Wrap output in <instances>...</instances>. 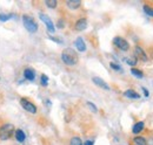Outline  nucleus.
<instances>
[{"label": "nucleus", "instance_id": "12", "mask_svg": "<svg viewBox=\"0 0 153 145\" xmlns=\"http://www.w3.org/2000/svg\"><path fill=\"white\" fill-rule=\"evenodd\" d=\"M24 77L26 80H28V81H33L36 78V72L33 69H31V68H26L24 70Z\"/></svg>", "mask_w": 153, "mask_h": 145}, {"label": "nucleus", "instance_id": "22", "mask_svg": "<svg viewBox=\"0 0 153 145\" xmlns=\"http://www.w3.org/2000/svg\"><path fill=\"white\" fill-rule=\"evenodd\" d=\"M40 83H41L42 87H47V84H48V77H47L45 74L41 75V77H40Z\"/></svg>", "mask_w": 153, "mask_h": 145}, {"label": "nucleus", "instance_id": "5", "mask_svg": "<svg viewBox=\"0 0 153 145\" xmlns=\"http://www.w3.org/2000/svg\"><path fill=\"white\" fill-rule=\"evenodd\" d=\"M39 18L41 19V20H42V22L46 25L47 31H48L50 33H54V32H56L54 23H53V21L51 20V18H50L48 15H46V14H44V13H39Z\"/></svg>", "mask_w": 153, "mask_h": 145}, {"label": "nucleus", "instance_id": "3", "mask_svg": "<svg viewBox=\"0 0 153 145\" xmlns=\"http://www.w3.org/2000/svg\"><path fill=\"white\" fill-rule=\"evenodd\" d=\"M22 23L25 26V28L30 32V33H36L38 31V23L36 22V20L27 15V14H24L22 15Z\"/></svg>", "mask_w": 153, "mask_h": 145}, {"label": "nucleus", "instance_id": "10", "mask_svg": "<svg viewBox=\"0 0 153 145\" xmlns=\"http://www.w3.org/2000/svg\"><path fill=\"white\" fill-rule=\"evenodd\" d=\"M74 46L79 52H85L86 51V43H85L82 37H76V40L74 41Z\"/></svg>", "mask_w": 153, "mask_h": 145}, {"label": "nucleus", "instance_id": "24", "mask_svg": "<svg viewBox=\"0 0 153 145\" xmlns=\"http://www.w3.org/2000/svg\"><path fill=\"white\" fill-rule=\"evenodd\" d=\"M87 107L91 109L93 112H98V108L94 105V103H92V102H87Z\"/></svg>", "mask_w": 153, "mask_h": 145}, {"label": "nucleus", "instance_id": "20", "mask_svg": "<svg viewBox=\"0 0 153 145\" xmlns=\"http://www.w3.org/2000/svg\"><path fill=\"white\" fill-rule=\"evenodd\" d=\"M45 4H46V6L48 8H56L58 5V1L57 0H46Z\"/></svg>", "mask_w": 153, "mask_h": 145}, {"label": "nucleus", "instance_id": "7", "mask_svg": "<svg viewBox=\"0 0 153 145\" xmlns=\"http://www.w3.org/2000/svg\"><path fill=\"white\" fill-rule=\"evenodd\" d=\"M134 56L137 59H140L143 62H147L149 61V57H147V55L145 53V51L140 46H135V48H134Z\"/></svg>", "mask_w": 153, "mask_h": 145}, {"label": "nucleus", "instance_id": "8", "mask_svg": "<svg viewBox=\"0 0 153 145\" xmlns=\"http://www.w3.org/2000/svg\"><path fill=\"white\" fill-rule=\"evenodd\" d=\"M74 28L78 32H81V31H85L87 28V19L86 18H80L76 20V25H74Z\"/></svg>", "mask_w": 153, "mask_h": 145}, {"label": "nucleus", "instance_id": "26", "mask_svg": "<svg viewBox=\"0 0 153 145\" xmlns=\"http://www.w3.org/2000/svg\"><path fill=\"white\" fill-rule=\"evenodd\" d=\"M65 26V23H64V21H62V19H59V21H58V27H60V28H62Z\"/></svg>", "mask_w": 153, "mask_h": 145}, {"label": "nucleus", "instance_id": "25", "mask_svg": "<svg viewBox=\"0 0 153 145\" xmlns=\"http://www.w3.org/2000/svg\"><path fill=\"white\" fill-rule=\"evenodd\" d=\"M110 67H111L112 69H114V70H118V72H120V70H121L120 66H119V64H117V63H114V62H111V63H110Z\"/></svg>", "mask_w": 153, "mask_h": 145}, {"label": "nucleus", "instance_id": "28", "mask_svg": "<svg viewBox=\"0 0 153 145\" xmlns=\"http://www.w3.org/2000/svg\"><path fill=\"white\" fill-rule=\"evenodd\" d=\"M84 145H94V142L93 141H86Z\"/></svg>", "mask_w": 153, "mask_h": 145}, {"label": "nucleus", "instance_id": "9", "mask_svg": "<svg viewBox=\"0 0 153 145\" xmlns=\"http://www.w3.org/2000/svg\"><path fill=\"white\" fill-rule=\"evenodd\" d=\"M92 81H93V83L98 86V87H100V88H102V89H105V90H110V86L102 80V78H100V77H93L92 78Z\"/></svg>", "mask_w": 153, "mask_h": 145}, {"label": "nucleus", "instance_id": "2", "mask_svg": "<svg viewBox=\"0 0 153 145\" xmlns=\"http://www.w3.org/2000/svg\"><path fill=\"white\" fill-rule=\"evenodd\" d=\"M13 133H16V127L11 123H5L0 127V139L1 141H7L10 139Z\"/></svg>", "mask_w": 153, "mask_h": 145}, {"label": "nucleus", "instance_id": "6", "mask_svg": "<svg viewBox=\"0 0 153 145\" xmlns=\"http://www.w3.org/2000/svg\"><path fill=\"white\" fill-rule=\"evenodd\" d=\"M20 104H21V107L25 109L26 111H28L31 114H37V107H36V104H33L27 98H21L20 100Z\"/></svg>", "mask_w": 153, "mask_h": 145}, {"label": "nucleus", "instance_id": "19", "mask_svg": "<svg viewBox=\"0 0 153 145\" xmlns=\"http://www.w3.org/2000/svg\"><path fill=\"white\" fill-rule=\"evenodd\" d=\"M131 72H132V75H134L138 78H143L144 77V72H141V70H139V69H137V68H132Z\"/></svg>", "mask_w": 153, "mask_h": 145}, {"label": "nucleus", "instance_id": "1", "mask_svg": "<svg viewBox=\"0 0 153 145\" xmlns=\"http://www.w3.org/2000/svg\"><path fill=\"white\" fill-rule=\"evenodd\" d=\"M61 60L67 66H74L78 63V54L72 49V48H66L61 53Z\"/></svg>", "mask_w": 153, "mask_h": 145}, {"label": "nucleus", "instance_id": "16", "mask_svg": "<svg viewBox=\"0 0 153 145\" xmlns=\"http://www.w3.org/2000/svg\"><path fill=\"white\" fill-rule=\"evenodd\" d=\"M133 145H147V141L141 136H137L133 138Z\"/></svg>", "mask_w": 153, "mask_h": 145}, {"label": "nucleus", "instance_id": "21", "mask_svg": "<svg viewBox=\"0 0 153 145\" xmlns=\"http://www.w3.org/2000/svg\"><path fill=\"white\" fill-rule=\"evenodd\" d=\"M144 11H145V13L149 15V17H152L153 18V7L151 6H149V5H144Z\"/></svg>", "mask_w": 153, "mask_h": 145}, {"label": "nucleus", "instance_id": "18", "mask_svg": "<svg viewBox=\"0 0 153 145\" xmlns=\"http://www.w3.org/2000/svg\"><path fill=\"white\" fill-rule=\"evenodd\" d=\"M70 145H84V144H82V142H81V138H80V137L74 136V137H72V138H71V141H70Z\"/></svg>", "mask_w": 153, "mask_h": 145}, {"label": "nucleus", "instance_id": "23", "mask_svg": "<svg viewBox=\"0 0 153 145\" xmlns=\"http://www.w3.org/2000/svg\"><path fill=\"white\" fill-rule=\"evenodd\" d=\"M13 17V14H5V13H0V21H2V22H5V21H8L10 19Z\"/></svg>", "mask_w": 153, "mask_h": 145}, {"label": "nucleus", "instance_id": "27", "mask_svg": "<svg viewBox=\"0 0 153 145\" xmlns=\"http://www.w3.org/2000/svg\"><path fill=\"white\" fill-rule=\"evenodd\" d=\"M141 89H143V92H144V95H145L146 97H149V96H150V92H149V90H147L146 88H141Z\"/></svg>", "mask_w": 153, "mask_h": 145}, {"label": "nucleus", "instance_id": "4", "mask_svg": "<svg viewBox=\"0 0 153 145\" xmlns=\"http://www.w3.org/2000/svg\"><path fill=\"white\" fill-rule=\"evenodd\" d=\"M113 43H114V46L117 48H119L123 52H127L130 49V43L121 36H115L113 39Z\"/></svg>", "mask_w": 153, "mask_h": 145}, {"label": "nucleus", "instance_id": "14", "mask_svg": "<svg viewBox=\"0 0 153 145\" xmlns=\"http://www.w3.org/2000/svg\"><path fill=\"white\" fill-rule=\"evenodd\" d=\"M144 127H145V124H144V122H143V121L137 122V123L133 125V127H132V132H133L134 135H139V133L144 130Z\"/></svg>", "mask_w": 153, "mask_h": 145}, {"label": "nucleus", "instance_id": "13", "mask_svg": "<svg viewBox=\"0 0 153 145\" xmlns=\"http://www.w3.org/2000/svg\"><path fill=\"white\" fill-rule=\"evenodd\" d=\"M124 96L127 97V98H132V100H138V98H140V95H139L135 90H133V89H128V90H126L125 92H124Z\"/></svg>", "mask_w": 153, "mask_h": 145}, {"label": "nucleus", "instance_id": "17", "mask_svg": "<svg viewBox=\"0 0 153 145\" xmlns=\"http://www.w3.org/2000/svg\"><path fill=\"white\" fill-rule=\"evenodd\" d=\"M126 63L127 64H130L131 67H134L137 63H138V59L135 57V56H131V57H126Z\"/></svg>", "mask_w": 153, "mask_h": 145}, {"label": "nucleus", "instance_id": "11", "mask_svg": "<svg viewBox=\"0 0 153 145\" xmlns=\"http://www.w3.org/2000/svg\"><path fill=\"white\" fill-rule=\"evenodd\" d=\"M66 6L70 10H78L81 6V1L80 0H67L66 1Z\"/></svg>", "mask_w": 153, "mask_h": 145}, {"label": "nucleus", "instance_id": "15", "mask_svg": "<svg viewBox=\"0 0 153 145\" xmlns=\"http://www.w3.org/2000/svg\"><path fill=\"white\" fill-rule=\"evenodd\" d=\"M14 136H16V139H17L19 143H22V142L26 139V135H25V132H24L21 129H18V130H16V133H14Z\"/></svg>", "mask_w": 153, "mask_h": 145}]
</instances>
